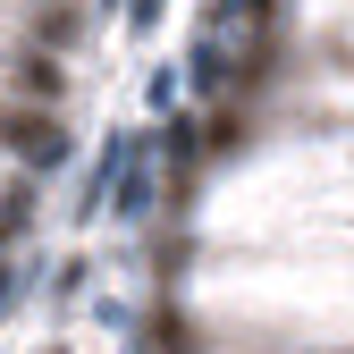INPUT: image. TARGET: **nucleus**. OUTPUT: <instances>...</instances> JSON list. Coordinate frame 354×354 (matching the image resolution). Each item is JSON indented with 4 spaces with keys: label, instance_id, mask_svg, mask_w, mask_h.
Masks as SVG:
<instances>
[{
    "label": "nucleus",
    "instance_id": "nucleus-1",
    "mask_svg": "<svg viewBox=\"0 0 354 354\" xmlns=\"http://www.w3.org/2000/svg\"><path fill=\"white\" fill-rule=\"evenodd\" d=\"M0 136H9L26 160H42V169H59V160H68V136H59V118H0Z\"/></svg>",
    "mask_w": 354,
    "mask_h": 354
},
{
    "label": "nucleus",
    "instance_id": "nucleus-2",
    "mask_svg": "<svg viewBox=\"0 0 354 354\" xmlns=\"http://www.w3.org/2000/svg\"><path fill=\"white\" fill-rule=\"evenodd\" d=\"M17 84H26V93H42V102H59V68H51V59H26Z\"/></svg>",
    "mask_w": 354,
    "mask_h": 354
},
{
    "label": "nucleus",
    "instance_id": "nucleus-3",
    "mask_svg": "<svg viewBox=\"0 0 354 354\" xmlns=\"http://www.w3.org/2000/svg\"><path fill=\"white\" fill-rule=\"evenodd\" d=\"M127 26H136V34H152V26H160V0H127Z\"/></svg>",
    "mask_w": 354,
    "mask_h": 354
}]
</instances>
